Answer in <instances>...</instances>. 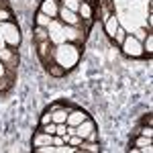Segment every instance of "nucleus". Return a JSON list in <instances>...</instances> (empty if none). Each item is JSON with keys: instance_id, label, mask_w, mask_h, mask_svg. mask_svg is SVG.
Returning <instances> with one entry per match:
<instances>
[{"instance_id": "11", "label": "nucleus", "mask_w": 153, "mask_h": 153, "mask_svg": "<svg viewBox=\"0 0 153 153\" xmlns=\"http://www.w3.org/2000/svg\"><path fill=\"white\" fill-rule=\"evenodd\" d=\"M78 16L86 21V23H90L92 21V16H94V6L88 2V0H82L80 2V8H78Z\"/></svg>"}, {"instance_id": "28", "label": "nucleus", "mask_w": 153, "mask_h": 153, "mask_svg": "<svg viewBox=\"0 0 153 153\" xmlns=\"http://www.w3.org/2000/svg\"><path fill=\"white\" fill-rule=\"evenodd\" d=\"M4 76H6V65L0 61V78H4Z\"/></svg>"}, {"instance_id": "6", "label": "nucleus", "mask_w": 153, "mask_h": 153, "mask_svg": "<svg viewBox=\"0 0 153 153\" xmlns=\"http://www.w3.org/2000/svg\"><path fill=\"white\" fill-rule=\"evenodd\" d=\"M0 61L6 65V68H14L19 63V55L14 53L12 47H2L0 49Z\"/></svg>"}, {"instance_id": "26", "label": "nucleus", "mask_w": 153, "mask_h": 153, "mask_svg": "<svg viewBox=\"0 0 153 153\" xmlns=\"http://www.w3.org/2000/svg\"><path fill=\"white\" fill-rule=\"evenodd\" d=\"M84 141H90V143H98V131H92V133H90V135H88V137H86Z\"/></svg>"}, {"instance_id": "14", "label": "nucleus", "mask_w": 153, "mask_h": 153, "mask_svg": "<svg viewBox=\"0 0 153 153\" xmlns=\"http://www.w3.org/2000/svg\"><path fill=\"white\" fill-rule=\"evenodd\" d=\"M33 39H35V43H41V41H51L49 29H45V27H35V29H33Z\"/></svg>"}, {"instance_id": "19", "label": "nucleus", "mask_w": 153, "mask_h": 153, "mask_svg": "<svg viewBox=\"0 0 153 153\" xmlns=\"http://www.w3.org/2000/svg\"><path fill=\"white\" fill-rule=\"evenodd\" d=\"M47 71H49V76H53V78H61L65 74V70L61 65H57V63H47Z\"/></svg>"}, {"instance_id": "29", "label": "nucleus", "mask_w": 153, "mask_h": 153, "mask_svg": "<svg viewBox=\"0 0 153 153\" xmlns=\"http://www.w3.org/2000/svg\"><path fill=\"white\" fill-rule=\"evenodd\" d=\"M137 39H139V41H143V39H145V37H147V33H145V31H137Z\"/></svg>"}, {"instance_id": "24", "label": "nucleus", "mask_w": 153, "mask_h": 153, "mask_svg": "<svg viewBox=\"0 0 153 153\" xmlns=\"http://www.w3.org/2000/svg\"><path fill=\"white\" fill-rule=\"evenodd\" d=\"M47 123H53V114H51V110H49V108L41 114V118H39V125H47Z\"/></svg>"}, {"instance_id": "5", "label": "nucleus", "mask_w": 153, "mask_h": 153, "mask_svg": "<svg viewBox=\"0 0 153 153\" xmlns=\"http://www.w3.org/2000/svg\"><path fill=\"white\" fill-rule=\"evenodd\" d=\"M59 0H41V6H39V10L43 12V14H47L49 19H57V14H59Z\"/></svg>"}, {"instance_id": "7", "label": "nucleus", "mask_w": 153, "mask_h": 153, "mask_svg": "<svg viewBox=\"0 0 153 153\" xmlns=\"http://www.w3.org/2000/svg\"><path fill=\"white\" fill-rule=\"evenodd\" d=\"M37 53L43 63H51V57H53V47H51V41H41L37 43Z\"/></svg>"}, {"instance_id": "15", "label": "nucleus", "mask_w": 153, "mask_h": 153, "mask_svg": "<svg viewBox=\"0 0 153 153\" xmlns=\"http://www.w3.org/2000/svg\"><path fill=\"white\" fill-rule=\"evenodd\" d=\"M68 108L65 106H61V108H57V110H51V114H53V123L55 125H59V123H68Z\"/></svg>"}, {"instance_id": "3", "label": "nucleus", "mask_w": 153, "mask_h": 153, "mask_svg": "<svg viewBox=\"0 0 153 153\" xmlns=\"http://www.w3.org/2000/svg\"><path fill=\"white\" fill-rule=\"evenodd\" d=\"M120 49H123V53H125L127 57H133V59H139V57L145 55V53H143V41H139L135 35H127L125 37Z\"/></svg>"}, {"instance_id": "21", "label": "nucleus", "mask_w": 153, "mask_h": 153, "mask_svg": "<svg viewBox=\"0 0 153 153\" xmlns=\"http://www.w3.org/2000/svg\"><path fill=\"white\" fill-rule=\"evenodd\" d=\"M125 37H127V31H125L123 27H118L117 33H114V37H112V43L120 47V45H123V41H125Z\"/></svg>"}, {"instance_id": "31", "label": "nucleus", "mask_w": 153, "mask_h": 153, "mask_svg": "<svg viewBox=\"0 0 153 153\" xmlns=\"http://www.w3.org/2000/svg\"><path fill=\"white\" fill-rule=\"evenodd\" d=\"M153 123V118H151V114H147V117L143 118V125H151Z\"/></svg>"}, {"instance_id": "16", "label": "nucleus", "mask_w": 153, "mask_h": 153, "mask_svg": "<svg viewBox=\"0 0 153 153\" xmlns=\"http://www.w3.org/2000/svg\"><path fill=\"white\" fill-rule=\"evenodd\" d=\"M51 25H53V19H49L47 14H43L41 10L35 14V27H45V29H49Z\"/></svg>"}, {"instance_id": "1", "label": "nucleus", "mask_w": 153, "mask_h": 153, "mask_svg": "<svg viewBox=\"0 0 153 153\" xmlns=\"http://www.w3.org/2000/svg\"><path fill=\"white\" fill-rule=\"evenodd\" d=\"M78 57H80V51H78V45H76V43L63 41L61 45L53 47V59H55V63L61 65L65 71L71 70V68L78 63Z\"/></svg>"}, {"instance_id": "9", "label": "nucleus", "mask_w": 153, "mask_h": 153, "mask_svg": "<svg viewBox=\"0 0 153 153\" xmlns=\"http://www.w3.org/2000/svg\"><path fill=\"white\" fill-rule=\"evenodd\" d=\"M92 131H96V123H94L90 117H88L86 120H82V123L76 127V135H80L82 139H86V137H88Z\"/></svg>"}, {"instance_id": "32", "label": "nucleus", "mask_w": 153, "mask_h": 153, "mask_svg": "<svg viewBox=\"0 0 153 153\" xmlns=\"http://www.w3.org/2000/svg\"><path fill=\"white\" fill-rule=\"evenodd\" d=\"M0 8H8V2L6 0H0Z\"/></svg>"}, {"instance_id": "4", "label": "nucleus", "mask_w": 153, "mask_h": 153, "mask_svg": "<svg viewBox=\"0 0 153 153\" xmlns=\"http://www.w3.org/2000/svg\"><path fill=\"white\" fill-rule=\"evenodd\" d=\"M59 23L61 25H68V27H80L82 25V19L78 16V12H71L63 6H59V14H57Z\"/></svg>"}, {"instance_id": "13", "label": "nucleus", "mask_w": 153, "mask_h": 153, "mask_svg": "<svg viewBox=\"0 0 153 153\" xmlns=\"http://www.w3.org/2000/svg\"><path fill=\"white\" fill-rule=\"evenodd\" d=\"M151 145H153V143H151V139H149V137H143V135H139V137L135 139V147H137L139 151H143V153H151V151H153Z\"/></svg>"}, {"instance_id": "8", "label": "nucleus", "mask_w": 153, "mask_h": 153, "mask_svg": "<svg viewBox=\"0 0 153 153\" xmlns=\"http://www.w3.org/2000/svg\"><path fill=\"white\" fill-rule=\"evenodd\" d=\"M120 27L118 25V19H117V14L112 12V14H108L104 19V33H106V37L112 41V37H114V33H117V29Z\"/></svg>"}, {"instance_id": "2", "label": "nucleus", "mask_w": 153, "mask_h": 153, "mask_svg": "<svg viewBox=\"0 0 153 153\" xmlns=\"http://www.w3.org/2000/svg\"><path fill=\"white\" fill-rule=\"evenodd\" d=\"M0 33H2V39L8 47H19L21 45V31L12 21L0 25Z\"/></svg>"}, {"instance_id": "22", "label": "nucleus", "mask_w": 153, "mask_h": 153, "mask_svg": "<svg viewBox=\"0 0 153 153\" xmlns=\"http://www.w3.org/2000/svg\"><path fill=\"white\" fill-rule=\"evenodd\" d=\"M55 127H57L55 123H47V125H39V131H43V133H47V135L53 137L55 135Z\"/></svg>"}, {"instance_id": "10", "label": "nucleus", "mask_w": 153, "mask_h": 153, "mask_svg": "<svg viewBox=\"0 0 153 153\" xmlns=\"http://www.w3.org/2000/svg\"><path fill=\"white\" fill-rule=\"evenodd\" d=\"M88 118V112L86 110H80V108H74V110H70L68 112V125L70 127H78L82 120H86Z\"/></svg>"}, {"instance_id": "23", "label": "nucleus", "mask_w": 153, "mask_h": 153, "mask_svg": "<svg viewBox=\"0 0 153 153\" xmlns=\"http://www.w3.org/2000/svg\"><path fill=\"white\" fill-rule=\"evenodd\" d=\"M8 21H12L10 8H0V25H2V23H8Z\"/></svg>"}, {"instance_id": "30", "label": "nucleus", "mask_w": 153, "mask_h": 153, "mask_svg": "<svg viewBox=\"0 0 153 153\" xmlns=\"http://www.w3.org/2000/svg\"><path fill=\"white\" fill-rule=\"evenodd\" d=\"M61 106H63L61 102H53V104L49 106V110H57V108H61Z\"/></svg>"}, {"instance_id": "20", "label": "nucleus", "mask_w": 153, "mask_h": 153, "mask_svg": "<svg viewBox=\"0 0 153 153\" xmlns=\"http://www.w3.org/2000/svg\"><path fill=\"white\" fill-rule=\"evenodd\" d=\"M80 2H82V0H59V4H61L63 8L71 10V12H78V8H80Z\"/></svg>"}, {"instance_id": "18", "label": "nucleus", "mask_w": 153, "mask_h": 153, "mask_svg": "<svg viewBox=\"0 0 153 153\" xmlns=\"http://www.w3.org/2000/svg\"><path fill=\"white\" fill-rule=\"evenodd\" d=\"M143 53H147V57H151L153 53V35L147 33V37L143 39Z\"/></svg>"}, {"instance_id": "27", "label": "nucleus", "mask_w": 153, "mask_h": 153, "mask_svg": "<svg viewBox=\"0 0 153 153\" xmlns=\"http://www.w3.org/2000/svg\"><path fill=\"white\" fill-rule=\"evenodd\" d=\"M8 86H10V82H8V78L4 76V78H0V90L4 92V90H8Z\"/></svg>"}, {"instance_id": "17", "label": "nucleus", "mask_w": 153, "mask_h": 153, "mask_svg": "<svg viewBox=\"0 0 153 153\" xmlns=\"http://www.w3.org/2000/svg\"><path fill=\"white\" fill-rule=\"evenodd\" d=\"M78 151H82V153H98L100 151V147H98V143H90V141H84L80 143V147H78Z\"/></svg>"}, {"instance_id": "12", "label": "nucleus", "mask_w": 153, "mask_h": 153, "mask_svg": "<svg viewBox=\"0 0 153 153\" xmlns=\"http://www.w3.org/2000/svg\"><path fill=\"white\" fill-rule=\"evenodd\" d=\"M51 139H53L51 135L43 133V131H37L35 135H33V149H35V147H43V145H53Z\"/></svg>"}, {"instance_id": "25", "label": "nucleus", "mask_w": 153, "mask_h": 153, "mask_svg": "<svg viewBox=\"0 0 153 153\" xmlns=\"http://www.w3.org/2000/svg\"><path fill=\"white\" fill-rule=\"evenodd\" d=\"M139 135H143V137H149V139H153V127H151V125H145V127H141Z\"/></svg>"}]
</instances>
